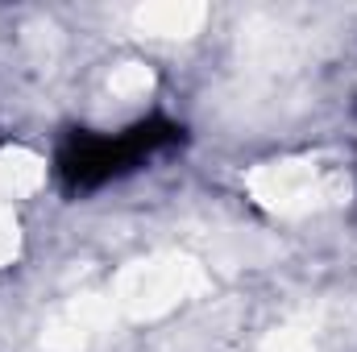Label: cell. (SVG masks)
Segmentation results:
<instances>
[{
    "instance_id": "obj_1",
    "label": "cell",
    "mask_w": 357,
    "mask_h": 352,
    "mask_svg": "<svg viewBox=\"0 0 357 352\" xmlns=\"http://www.w3.org/2000/svg\"><path fill=\"white\" fill-rule=\"evenodd\" d=\"M175 137L178 129H171V125H142V129L121 133V137H75L63 150L59 170L75 191H88V186H100V182L116 178L121 170H129L133 162L150 158L154 150H162Z\"/></svg>"
}]
</instances>
